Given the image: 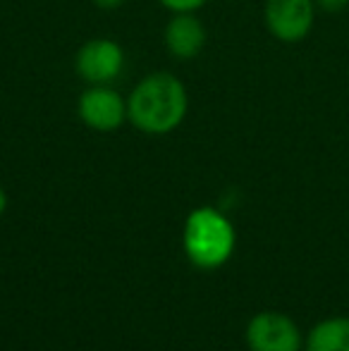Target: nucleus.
Wrapping results in <instances>:
<instances>
[{"mask_svg":"<svg viewBox=\"0 0 349 351\" xmlns=\"http://www.w3.org/2000/svg\"><path fill=\"white\" fill-rule=\"evenodd\" d=\"M165 46L180 60H191L206 46V29L191 12H177L165 27Z\"/></svg>","mask_w":349,"mask_h":351,"instance_id":"7","label":"nucleus"},{"mask_svg":"<svg viewBox=\"0 0 349 351\" xmlns=\"http://www.w3.org/2000/svg\"><path fill=\"white\" fill-rule=\"evenodd\" d=\"M189 98L182 82L168 72L141 79L127 101V117L146 134H168L186 115Z\"/></svg>","mask_w":349,"mask_h":351,"instance_id":"1","label":"nucleus"},{"mask_svg":"<svg viewBox=\"0 0 349 351\" xmlns=\"http://www.w3.org/2000/svg\"><path fill=\"white\" fill-rule=\"evenodd\" d=\"M80 117L93 132H112L125 122L127 103L122 96L106 84L91 86L80 98Z\"/></svg>","mask_w":349,"mask_h":351,"instance_id":"6","label":"nucleus"},{"mask_svg":"<svg viewBox=\"0 0 349 351\" xmlns=\"http://www.w3.org/2000/svg\"><path fill=\"white\" fill-rule=\"evenodd\" d=\"M316 3L313 0H268L265 27L278 41L297 43L309 36L313 27Z\"/></svg>","mask_w":349,"mask_h":351,"instance_id":"4","label":"nucleus"},{"mask_svg":"<svg viewBox=\"0 0 349 351\" xmlns=\"http://www.w3.org/2000/svg\"><path fill=\"white\" fill-rule=\"evenodd\" d=\"M5 208H8V194H5V189L0 186V215L5 213Z\"/></svg>","mask_w":349,"mask_h":351,"instance_id":"12","label":"nucleus"},{"mask_svg":"<svg viewBox=\"0 0 349 351\" xmlns=\"http://www.w3.org/2000/svg\"><path fill=\"white\" fill-rule=\"evenodd\" d=\"M306 351H349V315L326 318L311 328L304 342Z\"/></svg>","mask_w":349,"mask_h":351,"instance_id":"8","label":"nucleus"},{"mask_svg":"<svg viewBox=\"0 0 349 351\" xmlns=\"http://www.w3.org/2000/svg\"><path fill=\"white\" fill-rule=\"evenodd\" d=\"M93 5L101 10H117L125 5V0H93Z\"/></svg>","mask_w":349,"mask_h":351,"instance_id":"11","label":"nucleus"},{"mask_svg":"<svg viewBox=\"0 0 349 351\" xmlns=\"http://www.w3.org/2000/svg\"><path fill=\"white\" fill-rule=\"evenodd\" d=\"M184 251L194 265L213 270L228 263L234 251V230L215 208H196L184 222Z\"/></svg>","mask_w":349,"mask_h":351,"instance_id":"2","label":"nucleus"},{"mask_svg":"<svg viewBox=\"0 0 349 351\" xmlns=\"http://www.w3.org/2000/svg\"><path fill=\"white\" fill-rule=\"evenodd\" d=\"M168 10H175V12H194L199 10L206 0H160Z\"/></svg>","mask_w":349,"mask_h":351,"instance_id":"9","label":"nucleus"},{"mask_svg":"<svg viewBox=\"0 0 349 351\" xmlns=\"http://www.w3.org/2000/svg\"><path fill=\"white\" fill-rule=\"evenodd\" d=\"M125 65V56H122V48L117 46L110 38H93L86 41L84 46L77 53L75 67L80 72V77L84 82L93 84H108L122 72Z\"/></svg>","mask_w":349,"mask_h":351,"instance_id":"5","label":"nucleus"},{"mask_svg":"<svg viewBox=\"0 0 349 351\" xmlns=\"http://www.w3.org/2000/svg\"><path fill=\"white\" fill-rule=\"evenodd\" d=\"M247 344L252 351H299L304 339L289 315L263 311L249 320Z\"/></svg>","mask_w":349,"mask_h":351,"instance_id":"3","label":"nucleus"},{"mask_svg":"<svg viewBox=\"0 0 349 351\" xmlns=\"http://www.w3.org/2000/svg\"><path fill=\"white\" fill-rule=\"evenodd\" d=\"M323 12H342L349 5V0H313Z\"/></svg>","mask_w":349,"mask_h":351,"instance_id":"10","label":"nucleus"}]
</instances>
